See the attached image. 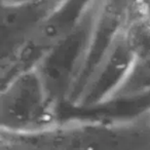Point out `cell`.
I'll list each match as a JSON object with an SVG mask.
<instances>
[{
    "label": "cell",
    "instance_id": "6da1fadb",
    "mask_svg": "<svg viewBox=\"0 0 150 150\" xmlns=\"http://www.w3.org/2000/svg\"><path fill=\"white\" fill-rule=\"evenodd\" d=\"M123 40L129 54L142 65H150V5L134 0L123 24Z\"/></svg>",
    "mask_w": 150,
    "mask_h": 150
}]
</instances>
